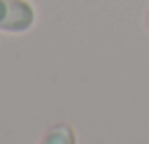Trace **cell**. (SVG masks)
<instances>
[{
    "label": "cell",
    "mask_w": 149,
    "mask_h": 144,
    "mask_svg": "<svg viewBox=\"0 0 149 144\" xmlns=\"http://www.w3.org/2000/svg\"><path fill=\"white\" fill-rule=\"evenodd\" d=\"M35 23V9L26 0H0V30L26 33Z\"/></svg>",
    "instance_id": "obj_1"
},
{
    "label": "cell",
    "mask_w": 149,
    "mask_h": 144,
    "mask_svg": "<svg viewBox=\"0 0 149 144\" xmlns=\"http://www.w3.org/2000/svg\"><path fill=\"white\" fill-rule=\"evenodd\" d=\"M40 144H77V132L70 123H54L42 135Z\"/></svg>",
    "instance_id": "obj_2"
},
{
    "label": "cell",
    "mask_w": 149,
    "mask_h": 144,
    "mask_svg": "<svg viewBox=\"0 0 149 144\" xmlns=\"http://www.w3.org/2000/svg\"><path fill=\"white\" fill-rule=\"evenodd\" d=\"M144 28L149 30V7H147V12H144Z\"/></svg>",
    "instance_id": "obj_3"
}]
</instances>
